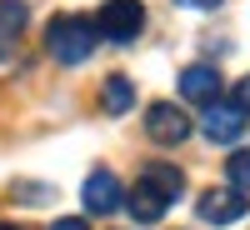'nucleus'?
I'll use <instances>...</instances> for the list:
<instances>
[{
    "label": "nucleus",
    "instance_id": "1",
    "mask_svg": "<svg viewBox=\"0 0 250 230\" xmlns=\"http://www.w3.org/2000/svg\"><path fill=\"white\" fill-rule=\"evenodd\" d=\"M45 50L60 60V65H80L95 50V20L85 15H55L45 25Z\"/></svg>",
    "mask_w": 250,
    "mask_h": 230
},
{
    "label": "nucleus",
    "instance_id": "2",
    "mask_svg": "<svg viewBox=\"0 0 250 230\" xmlns=\"http://www.w3.org/2000/svg\"><path fill=\"white\" fill-rule=\"evenodd\" d=\"M145 30V5L140 0H105L95 15V35L115 40V45H130V40Z\"/></svg>",
    "mask_w": 250,
    "mask_h": 230
},
{
    "label": "nucleus",
    "instance_id": "3",
    "mask_svg": "<svg viewBox=\"0 0 250 230\" xmlns=\"http://www.w3.org/2000/svg\"><path fill=\"white\" fill-rule=\"evenodd\" d=\"M145 130H150V140H160V145H185L190 140V115H185L180 105H170V100H155L150 110H145Z\"/></svg>",
    "mask_w": 250,
    "mask_h": 230
},
{
    "label": "nucleus",
    "instance_id": "4",
    "mask_svg": "<svg viewBox=\"0 0 250 230\" xmlns=\"http://www.w3.org/2000/svg\"><path fill=\"white\" fill-rule=\"evenodd\" d=\"M245 210H250V195L245 190H205L200 200H195V215L205 220V225H235V220H245Z\"/></svg>",
    "mask_w": 250,
    "mask_h": 230
},
{
    "label": "nucleus",
    "instance_id": "5",
    "mask_svg": "<svg viewBox=\"0 0 250 230\" xmlns=\"http://www.w3.org/2000/svg\"><path fill=\"white\" fill-rule=\"evenodd\" d=\"M200 110H205V115H200V130L210 135L215 145H235V140H240V130H245V110L235 105V100H230V105L210 100V105H200Z\"/></svg>",
    "mask_w": 250,
    "mask_h": 230
},
{
    "label": "nucleus",
    "instance_id": "6",
    "mask_svg": "<svg viewBox=\"0 0 250 230\" xmlns=\"http://www.w3.org/2000/svg\"><path fill=\"white\" fill-rule=\"evenodd\" d=\"M125 205V190H120V180L100 165V170H90V180H85V210L90 215H115Z\"/></svg>",
    "mask_w": 250,
    "mask_h": 230
},
{
    "label": "nucleus",
    "instance_id": "7",
    "mask_svg": "<svg viewBox=\"0 0 250 230\" xmlns=\"http://www.w3.org/2000/svg\"><path fill=\"white\" fill-rule=\"evenodd\" d=\"M180 95L190 100V105H210V100H220V70L215 65H185L180 70Z\"/></svg>",
    "mask_w": 250,
    "mask_h": 230
},
{
    "label": "nucleus",
    "instance_id": "8",
    "mask_svg": "<svg viewBox=\"0 0 250 230\" xmlns=\"http://www.w3.org/2000/svg\"><path fill=\"white\" fill-rule=\"evenodd\" d=\"M125 210L135 215V225H155V220H160L165 210H170V200H165V195L155 190V185L140 175V180H135V190L125 195Z\"/></svg>",
    "mask_w": 250,
    "mask_h": 230
},
{
    "label": "nucleus",
    "instance_id": "9",
    "mask_svg": "<svg viewBox=\"0 0 250 230\" xmlns=\"http://www.w3.org/2000/svg\"><path fill=\"white\" fill-rule=\"evenodd\" d=\"M100 105H105V115H125L135 105V85L125 75H105V85H100Z\"/></svg>",
    "mask_w": 250,
    "mask_h": 230
},
{
    "label": "nucleus",
    "instance_id": "10",
    "mask_svg": "<svg viewBox=\"0 0 250 230\" xmlns=\"http://www.w3.org/2000/svg\"><path fill=\"white\" fill-rule=\"evenodd\" d=\"M25 20H30L25 0H0V45H10V40L25 30Z\"/></svg>",
    "mask_w": 250,
    "mask_h": 230
},
{
    "label": "nucleus",
    "instance_id": "11",
    "mask_svg": "<svg viewBox=\"0 0 250 230\" xmlns=\"http://www.w3.org/2000/svg\"><path fill=\"white\" fill-rule=\"evenodd\" d=\"M145 180H150L165 200H175V195L185 190V175L175 170V165H160V160H150V165H145Z\"/></svg>",
    "mask_w": 250,
    "mask_h": 230
},
{
    "label": "nucleus",
    "instance_id": "12",
    "mask_svg": "<svg viewBox=\"0 0 250 230\" xmlns=\"http://www.w3.org/2000/svg\"><path fill=\"white\" fill-rule=\"evenodd\" d=\"M225 175H230L235 190H245V195H250V150H235L230 160H225Z\"/></svg>",
    "mask_w": 250,
    "mask_h": 230
},
{
    "label": "nucleus",
    "instance_id": "13",
    "mask_svg": "<svg viewBox=\"0 0 250 230\" xmlns=\"http://www.w3.org/2000/svg\"><path fill=\"white\" fill-rule=\"evenodd\" d=\"M20 200H30V205H40V200H50V190H45V185H20Z\"/></svg>",
    "mask_w": 250,
    "mask_h": 230
},
{
    "label": "nucleus",
    "instance_id": "14",
    "mask_svg": "<svg viewBox=\"0 0 250 230\" xmlns=\"http://www.w3.org/2000/svg\"><path fill=\"white\" fill-rule=\"evenodd\" d=\"M235 105H240V110L250 115V75H245V80H240V85H235Z\"/></svg>",
    "mask_w": 250,
    "mask_h": 230
},
{
    "label": "nucleus",
    "instance_id": "15",
    "mask_svg": "<svg viewBox=\"0 0 250 230\" xmlns=\"http://www.w3.org/2000/svg\"><path fill=\"white\" fill-rule=\"evenodd\" d=\"M175 5H185V10H220L225 0H175Z\"/></svg>",
    "mask_w": 250,
    "mask_h": 230
},
{
    "label": "nucleus",
    "instance_id": "16",
    "mask_svg": "<svg viewBox=\"0 0 250 230\" xmlns=\"http://www.w3.org/2000/svg\"><path fill=\"white\" fill-rule=\"evenodd\" d=\"M50 230H90V225H85V220H75V215H70V220H55Z\"/></svg>",
    "mask_w": 250,
    "mask_h": 230
},
{
    "label": "nucleus",
    "instance_id": "17",
    "mask_svg": "<svg viewBox=\"0 0 250 230\" xmlns=\"http://www.w3.org/2000/svg\"><path fill=\"white\" fill-rule=\"evenodd\" d=\"M0 230H20V225H0Z\"/></svg>",
    "mask_w": 250,
    "mask_h": 230
}]
</instances>
